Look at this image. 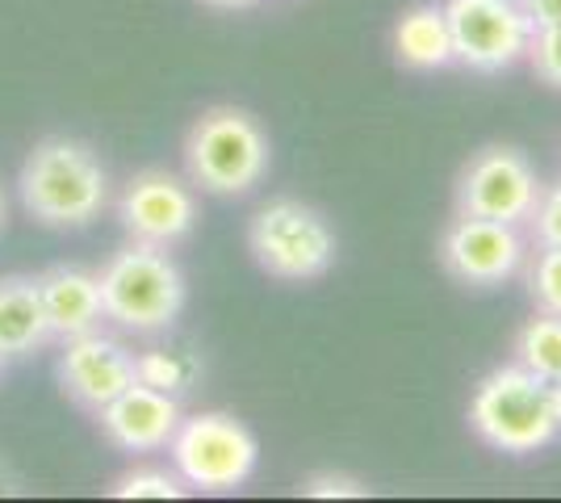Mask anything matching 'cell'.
<instances>
[{
	"label": "cell",
	"instance_id": "obj_12",
	"mask_svg": "<svg viewBox=\"0 0 561 503\" xmlns=\"http://www.w3.org/2000/svg\"><path fill=\"white\" fill-rule=\"evenodd\" d=\"M101 420V432L105 441L122 449V454H160L172 445V436L181 428L185 411H181V399L176 395H164V390H151V386H126L110 408L96 411Z\"/></svg>",
	"mask_w": 561,
	"mask_h": 503
},
{
	"label": "cell",
	"instance_id": "obj_21",
	"mask_svg": "<svg viewBox=\"0 0 561 503\" xmlns=\"http://www.w3.org/2000/svg\"><path fill=\"white\" fill-rule=\"evenodd\" d=\"M528 64H533L537 80H545L549 89H561V25H540L533 34Z\"/></svg>",
	"mask_w": 561,
	"mask_h": 503
},
{
	"label": "cell",
	"instance_id": "obj_5",
	"mask_svg": "<svg viewBox=\"0 0 561 503\" xmlns=\"http://www.w3.org/2000/svg\"><path fill=\"white\" fill-rule=\"evenodd\" d=\"M248 252L273 282H319L335 264L340 240L323 210L306 206L298 197L264 202L248 222Z\"/></svg>",
	"mask_w": 561,
	"mask_h": 503
},
{
	"label": "cell",
	"instance_id": "obj_2",
	"mask_svg": "<svg viewBox=\"0 0 561 503\" xmlns=\"http://www.w3.org/2000/svg\"><path fill=\"white\" fill-rule=\"evenodd\" d=\"M105 319L135 335L168 332L185 311V273L168 248L130 240L96 273Z\"/></svg>",
	"mask_w": 561,
	"mask_h": 503
},
{
	"label": "cell",
	"instance_id": "obj_18",
	"mask_svg": "<svg viewBox=\"0 0 561 503\" xmlns=\"http://www.w3.org/2000/svg\"><path fill=\"white\" fill-rule=\"evenodd\" d=\"M185 491L188 487L176 475V466L172 470H164V466H135L110 487L114 500H181Z\"/></svg>",
	"mask_w": 561,
	"mask_h": 503
},
{
	"label": "cell",
	"instance_id": "obj_24",
	"mask_svg": "<svg viewBox=\"0 0 561 503\" xmlns=\"http://www.w3.org/2000/svg\"><path fill=\"white\" fill-rule=\"evenodd\" d=\"M214 9H248V4H256V0H206Z\"/></svg>",
	"mask_w": 561,
	"mask_h": 503
},
{
	"label": "cell",
	"instance_id": "obj_11",
	"mask_svg": "<svg viewBox=\"0 0 561 503\" xmlns=\"http://www.w3.org/2000/svg\"><path fill=\"white\" fill-rule=\"evenodd\" d=\"M59 386L80 411L110 408L126 386H135V353L117 344L114 335L84 332L64 340L59 357Z\"/></svg>",
	"mask_w": 561,
	"mask_h": 503
},
{
	"label": "cell",
	"instance_id": "obj_22",
	"mask_svg": "<svg viewBox=\"0 0 561 503\" xmlns=\"http://www.w3.org/2000/svg\"><path fill=\"white\" fill-rule=\"evenodd\" d=\"M306 500H365L369 487L352 475H335V470H323V475H310L302 482Z\"/></svg>",
	"mask_w": 561,
	"mask_h": 503
},
{
	"label": "cell",
	"instance_id": "obj_1",
	"mask_svg": "<svg viewBox=\"0 0 561 503\" xmlns=\"http://www.w3.org/2000/svg\"><path fill=\"white\" fill-rule=\"evenodd\" d=\"M18 193L25 215L38 218L43 227H89L110 206V172L89 144L50 135L30 147Z\"/></svg>",
	"mask_w": 561,
	"mask_h": 503
},
{
	"label": "cell",
	"instance_id": "obj_6",
	"mask_svg": "<svg viewBox=\"0 0 561 503\" xmlns=\"http://www.w3.org/2000/svg\"><path fill=\"white\" fill-rule=\"evenodd\" d=\"M168 454L188 491L227 495L256 475L260 441L243 420H234L227 411H202L181 420Z\"/></svg>",
	"mask_w": 561,
	"mask_h": 503
},
{
	"label": "cell",
	"instance_id": "obj_16",
	"mask_svg": "<svg viewBox=\"0 0 561 503\" xmlns=\"http://www.w3.org/2000/svg\"><path fill=\"white\" fill-rule=\"evenodd\" d=\"M515 365L545 382H561V319L537 311L515 335Z\"/></svg>",
	"mask_w": 561,
	"mask_h": 503
},
{
	"label": "cell",
	"instance_id": "obj_26",
	"mask_svg": "<svg viewBox=\"0 0 561 503\" xmlns=\"http://www.w3.org/2000/svg\"><path fill=\"white\" fill-rule=\"evenodd\" d=\"M0 227H4V193H0Z\"/></svg>",
	"mask_w": 561,
	"mask_h": 503
},
{
	"label": "cell",
	"instance_id": "obj_10",
	"mask_svg": "<svg viewBox=\"0 0 561 503\" xmlns=\"http://www.w3.org/2000/svg\"><path fill=\"white\" fill-rule=\"evenodd\" d=\"M528 261V240L512 222L457 215L440 236V264L466 286H503Z\"/></svg>",
	"mask_w": 561,
	"mask_h": 503
},
{
	"label": "cell",
	"instance_id": "obj_7",
	"mask_svg": "<svg viewBox=\"0 0 561 503\" xmlns=\"http://www.w3.org/2000/svg\"><path fill=\"white\" fill-rule=\"evenodd\" d=\"M453 59L469 72H507L528 59L537 25L524 0H445Z\"/></svg>",
	"mask_w": 561,
	"mask_h": 503
},
{
	"label": "cell",
	"instance_id": "obj_15",
	"mask_svg": "<svg viewBox=\"0 0 561 503\" xmlns=\"http://www.w3.org/2000/svg\"><path fill=\"white\" fill-rule=\"evenodd\" d=\"M43 340H50V323L38 277H0V357H25Z\"/></svg>",
	"mask_w": 561,
	"mask_h": 503
},
{
	"label": "cell",
	"instance_id": "obj_3",
	"mask_svg": "<svg viewBox=\"0 0 561 503\" xmlns=\"http://www.w3.org/2000/svg\"><path fill=\"white\" fill-rule=\"evenodd\" d=\"M273 147L248 110L214 105L188 126L185 168L188 181L214 197H243L268 176Z\"/></svg>",
	"mask_w": 561,
	"mask_h": 503
},
{
	"label": "cell",
	"instance_id": "obj_17",
	"mask_svg": "<svg viewBox=\"0 0 561 503\" xmlns=\"http://www.w3.org/2000/svg\"><path fill=\"white\" fill-rule=\"evenodd\" d=\"M197 378H202V365L185 348H147V353H135V382L151 386V390H164V395L181 399Z\"/></svg>",
	"mask_w": 561,
	"mask_h": 503
},
{
	"label": "cell",
	"instance_id": "obj_8",
	"mask_svg": "<svg viewBox=\"0 0 561 503\" xmlns=\"http://www.w3.org/2000/svg\"><path fill=\"white\" fill-rule=\"evenodd\" d=\"M540 185L545 181L519 147L491 144L466 160L461 176H457V190H453V202H457V215L524 227L533 206H537Z\"/></svg>",
	"mask_w": 561,
	"mask_h": 503
},
{
	"label": "cell",
	"instance_id": "obj_14",
	"mask_svg": "<svg viewBox=\"0 0 561 503\" xmlns=\"http://www.w3.org/2000/svg\"><path fill=\"white\" fill-rule=\"evenodd\" d=\"M394 59L407 72H440L453 59L445 4H415L394 22Z\"/></svg>",
	"mask_w": 561,
	"mask_h": 503
},
{
	"label": "cell",
	"instance_id": "obj_23",
	"mask_svg": "<svg viewBox=\"0 0 561 503\" xmlns=\"http://www.w3.org/2000/svg\"><path fill=\"white\" fill-rule=\"evenodd\" d=\"M524 9H528V18L533 25H561V0H524Z\"/></svg>",
	"mask_w": 561,
	"mask_h": 503
},
{
	"label": "cell",
	"instance_id": "obj_25",
	"mask_svg": "<svg viewBox=\"0 0 561 503\" xmlns=\"http://www.w3.org/2000/svg\"><path fill=\"white\" fill-rule=\"evenodd\" d=\"M549 399H553V415H558L561 424V382H549Z\"/></svg>",
	"mask_w": 561,
	"mask_h": 503
},
{
	"label": "cell",
	"instance_id": "obj_9",
	"mask_svg": "<svg viewBox=\"0 0 561 503\" xmlns=\"http://www.w3.org/2000/svg\"><path fill=\"white\" fill-rule=\"evenodd\" d=\"M117 218L126 236L156 248H176L197 227V193L193 181H181L168 168H147L126 181L117 197Z\"/></svg>",
	"mask_w": 561,
	"mask_h": 503
},
{
	"label": "cell",
	"instance_id": "obj_20",
	"mask_svg": "<svg viewBox=\"0 0 561 503\" xmlns=\"http://www.w3.org/2000/svg\"><path fill=\"white\" fill-rule=\"evenodd\" d=\"M524 227L533 231L537 248H561V176L549 181V185H540L537 206H533V215H528Z\"/></svg>",
	"mask_w": 561,
	"mask_h": 503
},
{
	"label": "cell",
	"instance_id": "obj_19",
	"mask_svg": "<svg viewBox=\"0 0 561 503\" xmlns=\"http://www.w3.org/2000/svg\"><path fill=\"white\" fill-rule=\"evenodd\" d=\"M524 277L533 307L561 319V248H540L533 261H524Z\"/></svg>",
	"mask_w": 561,
	"mask_h": 503
},
{
	"label": "cell",
	"instance_id": "obj_4",
	"mask_svg": "<svg viewBox=\"0 0 561 503\" xmlns=\"http://www.w3.org/2000/svg\"><path fill=\"white\" fill-rule=\"evenodd\" d=\"M469 428L478 432L482 445L512 457L540 454L561 436L549 382L515 361L478 382L469 399Z\"/></svg>",
	"mask_w": 561,
	"mask_h": 503
},
{
	"label": "cell",
	"instance_id": "obj_13",
	"mask_svg": "<svg viewBox=\"0 0 561 503\" xmlns=\"http://www.w3.org/2000/svg\"><path fill=\"white\" fill-rule=\"evenodd\" d=\"M38 289H43V311H47L50 335H59V340L96 332V323L105 319L101 286H96V273H89V268L55 264L38 277Z\"/></svg>",
	"mask_w": 561,
	"mask_h": 503
}]
</instances>
